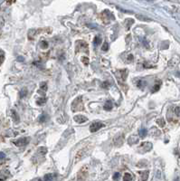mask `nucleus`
<instances>
[{
  "mask_svg": "<svg viewBox=\"0 0 180 181\" xmlns=\"http://www.w3.org/2000/svg\"><path fill=\"white\" fill-rule=\"evenodd\" d=\"M73 120H74V121H75V122L79 123V124L84 123V122H86V121H88V119H87L86 117L83 116V115H81V114L75 115V116L73 117Z\"/></svg>",
  "mask_w": 180,
  "mask_h": 181,
  "instance_id": "39448f33",
  "label": "nucleus"
},
{
  "mask_svg": "<svg viewBox=\"0 0 180 181\" xmlns=\"http://www.w3.org/2000/svg\"><path fill=\"white\" fill-rule=\"evenodd\" d=\"M123 181H132V176L130 173H126L123 177Z\"/></svg>",
  "mask_w": 180,
  "mask_h": 181,
  "instance_id": "4468645a",
  "label": "nucleus"
},
{
  "mask_svg": "<svg viewBox=\"0 0 180 181\" xmlns=\"http://www.w3.org/2000/svg\"><path fill=\"white\" fill-rule=\"evenodd\" d=\"M157 123H158V125L160 126V127H163V126L165 125V121H164V120L163 119H158L157 120Z\"/></svg>",
  "mask_w": 180,
  "mask_h": 181,
  "instance_id": "a211bd4d",
  "label": "nucleus"
},
{
  "mask_svg": "<svg viewBox=\"0 0 180 181\" xmlns=\"http://www.w3.org/2000/svg\"><path fill=\"white\" fill-rule=\"evenodd\" d=\"M124 141V137L123 135H118L114 138V145L117 147H120L123 144Z\"/></svg>",
  "mask_w": 180,
  "mask_h": 181,
  "instance_id": "423d86ee",
  "label": "nucleus"
},
{
  "mask_svg": "<svg viewBox=\"0 0 180 181\" xmlns=\"http://www.w3.org/2000/svg\"><path fill=\"white\" fill-rule=\"evenodd\" d=\"M53 178H54V177H53L52 174H47V175L44 176L43 180L44 181H53Z\"/></svg>",
  "mask_w": 180,
  "mask_h": 181,
  "instance_id": "f3484780",
  "label": "nucleus"
},
{
  "mask_svg": "<svg viewBox=\"0 0 180 181\" xmlns=\"http://www.w3.org/2000/svg\"><path fill=\"white\" fill-rule=\"evenodd\" d=\"M100 41H101V39H100V37L99 36H96L95 38H94L93 40V43H94V45H98L100 43Z\"/></svg>",
  "mask_w": 180,
  "mask_h": 181,
  "instance_id": "aec40b11",
  "label": "nucleus"
},
{
  "mask_svg": "<svg viewBox=\"0 0 180 181\" xmlns=\"http://www.w3.org/2000/svg\"><path fill=\"white\" fill-rule=\"evenodd\" d=\"M152 149V143L146 141V142H142L140 146L139 147V150H142L141 152H148Z\"/></svg>",
  "mask_w": 180,
  "mask_h": 181,
  "instance_id": "7ed1b4c3",
  "label": "nucleus"
},
{
  "mask_svg": "<svg viewBox=\"0 0 180 181\" xmlns=\"http://www.w3.org/2000/svg\"><path fill=\"white\" fill-rule=\"evenodd\" d=\"M41 46H42V48H43V49H46V48L48 47V43H46L45 41H43L41 43Z\"/></svg>",
  "mask_w": 180,
  "mask_h": 181,
  "instance_id": "b1692460",
  "label": "nucleus"
},
{
  "mask_svg": "<svg viewBox=\"0 0 180 181\" xmlns=\"http://www.w3.org/2000/svg\"><path fill=\"white\" fill-rule=\"evenodd\" d=\"M119 177H120V175H119V173H115L114 174V176H113V179H115V180H118V179L119 178Z\"/></svg>",
  "mask_w": 180,
  "mask_h": 181,
  "instance_id": "c85d7f7f",
  "label": "nucleus"
},
{
  "mask_svg": "<svg viewBox=\"0 0 180 181\" xmlns=\"http://www.w3.org/2000/svg\"><path fill=\"white\" fill-rule=\"evenodd\" d=\"M128 144H135V143H137L138 141H139V138H138L137 136L132 135L128 138Z\"/></svg>",
  "mask_w": 180,
  "mask_h": 181,
  "instance_id": "1a4fd4ad",
  "label": "nucleus"
},
{
  "mask_svg": "<svg viewBox=\"0 0 180 181\" xmlns=\"http://www.w3.org/2000/svg\"><path fill=\"white\" fill-rule=\"evenodd\" d=\"M45 116H46L45 113H43V114L41 115V117H40V121H41V122H44V121H45V118H44Z\"/></svg>",
  "mask_w": 180,
  "mask_h": 181,
  "instance_id": "cd10ccee",
  "label": "nucleus"
},
{
  "mask_svg": "<svg viewBox=\"0 0 180 181\" xmlns=\"http://www.w3.org/2000/svg\"><path fill=\"white\" fill-rule=\"evenodd\" d=\"M104 127V124L100 121H94L93 123H91V125L90 126V130L91 132H96L100 129Z\"/></svg>",
  "mask_w": 180,
  "mask_h": 181,
  "instance_id": "f03ea898",
  "label": "nucleus"
},
{
  "mask_svg": "<svg viewBox=\"0 0 180 181\" xmlns=\"http://www.w3.org/2000/svg\"><path fill=\"white\" fill-rule=\"evenodd\" d=\"M46 152H47V149H46V148H44V147H41V148H39L38 150H37V153L40 154L41 156L44 155Z\"/></svg>",
  "mask_w": 180,
  "mask_h": 181,
  "instance_id": "ddd939ff",
  "label": "nucleus"
},
{
  "mask_svg": "<svg viewBox=\"0 0 180 181\" xmlns=\"http://www.w3.org/2000/svg\"><path fill=\"white\" fill-rule=\"evenodd\" d=\"M152 134L154 136H159L160 135V131L159 129H157L156 128H152Z\"/></svg>",
  "mask_w": 180,
  "mask_h": 181,
  "instance_id": "412c9836",
  "label": "nucleus"
},
{
  "mask_svg": "<svg viewBox=\"0 0 180 181\" xmlns=\"http://www.w3.org/2000/svg\"><path fill=\"white\" fill-rule=\"evenodd\" d=\"M175 113H176V116H178V117L180 116V108L179 107H176V108H175Z\"/></svg>",
  "mask_w": 180,
  "mask_h": 181,
  "instance_id": "393cba45",
  "label": "nucleus"
},
{
  "mask_svg": "<svg viewBox=\"0 0 180 181\" xmlns=\"http://www.w3.org/2000/svg\"><path fill=\"white\" fill-rule=\"evenodd\" d=\"M128 60H130V61H132V60H133V56H132V54H130V55H128Z\"/></svg>",
  "mask_w": 180,
  "mask_h": 181,
  "instance_id": "7c9ffc66",
  "label": "nucleus"
},
{
  "mask_svg": "<svg viewBox=\"0 0 180 181\" xmlns=\"http://www.w3.org/2000/svg\"><path fill=\"white\" fill-rule=\"evenodd\" d=\"M120 73V78H121L122 80L125 81L127 78V75H128V70L125 69V70H121V71L119 72Z\"/></svg>",
  "mask_w": 180,
  "mask_h": 181,
  "instance_id": "f8f14e48",
  "label": "nucleus"
},
{
  "mask_svg": "<svg viewBox=\"0 0 180 181\" xmlns=\"http://www.w3.org/2000/svg\"><path fill=\"white\" fill-rule=\"evenodd\" d=\"M109 87H110V82H103V83H102V88L107 89V88H109Z\"/></svg>",
  "mask_w": 180,
  "mask_h": 181,
  "instance_id": "a878e982",
  "label": "nucleus"
},
{
  "mask_svg": "<svg viewBox=\"0 0 180 181\" xmlns=\"http://www.w3.org/2000/svg\"><path fill=\"white\" fill-rule=\"evenodd\" d=\"M112 107H113L112 102H111V101L109 100L108 101H106V103H105V105H104V110H111V109H112Z\"/></svg>",
  "mask_w": 180,
  "mask_h": 181,
  "instance_id": "9b49d317",
  "label": "nucleus"
},
{
  "mask_svg": "<svg viewBox=\"0 0 180 181\" xmlns=\"http://www.w3.org/2000/svg\"><path fill=\"white\" fill-rule=\"evenodd\" d=\"M141 176V181H146L148 177V171H142V172H139Z\"/></svg>",
  "mask_w": 180,
  "mask_h": 181,
  "instance_id": "9d476101",
  "label": "nucleus"
},
{
  "mask_svg": "<svg viewBox=\"0 0 180 181\" xmlns=\"http://www.w3.org/2000/svg\"><path fill=\"white\" fill-rule=\"evenodd\" d=\"M136 18L139 20H140V21H144V22H150L152 19H150V18H148V16H146V15H140V14H137L136 15Z\"/></svg>",
  "mask_w": 180,
  "mask_h": 181,
  "instance_id": "6e6552de",
  "label": "nucleus"
},
{
  "mask_svg": "<svg viewBox=\"0 0 180 181\" xmlns=\"http://www.w3.org/2000/svg\"><path fill=\"white\" fill-rule=\"evenodd\" d=\"M82 62H83V63H84L85 65H88L89 64V58L88 57H86V56H83V57H82Z\"/></svg>",
  "mask_w": 180,
  "mask_h": 181,
  "instance_id": "4be33fe9",
  "label": "nucleus"
},
{
  "mask_svg": "<svg viewBox=\"0 0 180 181\" xmlns=\"http://www.w3.org/2000/svg\"><path fill=\"white\" fill-rule=\"evenodd\" d=\"M29 140H30V139L24 137V138H20V139H18V140H15L13 143L17 147H24L29 142Z\"/></svg>",
  "mask_w": 180,
  "mask_h": 181,
  "instance_id": "20e7f679",
  "label": "nucleus"
},
{
  "mask_svg": "<svg viewBox=\"0 0 180 181\" xmlns=\"http://www.w3.org/2000/svg\"><path fill=\"white\" fill-rule=\"evenodd\" d=\"M4 58H5V53L1 50V63H3V62H4Z\"/></svg>",
  "mask_w": 180,
  "mask_h": 181,
  "instance_id": "c756f323",
  "label": "nucleus"
},
{
  "mask_svg": "<svg viewBox=\"0 0 180 181\" xmlns=\"http://www.w3.org/2000/svg\"><path fill=\"white\" fill-rule=\"evenodd\" d=\"M45 102H46L45 98H43V99H38L36 101V103L38 104V105H43V104H44Z\"/></svg>",
  "mask_w": 180,
  "mask_h": 181,
  "instance_id": "6ab92c4d",
  "label": "nucleus"
},
{
  "mask_svg": "<svg viewBox=\"0 0 180 181\" xmlns=\"http://www.w3.org/2000/svg\"><path fill=\"white\" fill-rule=\"evenodd\" d=\"M108 48H109L108 43H104V44L102 45V48H101V49L103 50V51H107V50H108Z\"/></svg>",
  "mask_w": 180,
  "mask_h": 181,
  "instance_id": "bb28decb",
  "label": "nucleus"
},
{
  "mask_svg": "<svg viewBox=\"0 0 180 181\" xmlns=\"http://www.w3.org/2000/svg\"><path fill=\"white\" fill-rule=\"evenodd\" d=\"M160 85H161V82H157V83H155L154 87H153V89H152V92H153V93L158 92V91L160 89Z\"/></svg>",
  "mask_w": 180,
  "mask_h": 181,
  "instance_id": "2eb2a0df",
  "label": "nucleus"
},
{
  "mask_svg": "<svg viewBox=\"0 0 180 181\" xmlns=\"http://www.w3.org/2000/svg\"><path fill=\"white\" fill-rule=\"evenodd\" d=\"M71 109H72V110L74 112L83 110V100H82L81 96H79V97H77L75 100H73V101L72 102V105H71Z\"/></svg>",
  "mask_w": 180,
  "mask_h": 181,
  "instance_id": "f257e3e1",
  "label": "nucleus"
},
{
  "mask_svg": "<svg viewBox=\"0 0 180 181\" xmlns=\"http://www.w3.org/2000/svg\"><path fill=\"white\" fill-rule=\"evenodd\" d=\"M41 90H43V92H45L46 89H47V85H46V82H42L41 86H40Z\"/></svg>",
  "mask_w": 180,
  "mask_h": 181,
  "instance_id": "5701e85b",
  "label": "nucleus"
},
{
  "mask_svg": "<svg viewBox=\"0 0 180 181\" xmlns=\"http://www.w3.org/2000/svg\"><path fill=\"white\" fill-rule=\"evenodd\" d=\"M148 1H154V0H148Z\"/></svg>",
  "mask_w": 180,
  "mask_h": 181,
  "instance_id": "2f4dec72",
  "label": "nucleus"
},
{
  "mask_svg": "<svg viewBox=\"0 0 180 181\" xmlns=\"http://www.w3.org/2000/svg\"><path fill=\"white\" fill-rule=\"evenodd\" d=\"M147 134H148V130H147V129H141L140 130H139V137H141V138L146 137Z\"/></svg>",
  "mask_w": 180,
  "mask_h": 181,
  "instance_id": "dca6fc26",
  "label": "nucleus"
},
{
  "mask_svg": "<svg viewBox=\"0 0 180 181\" xmlns=\"http://www.w3.org/2000/svg\"><path fill=\"white\" fill-rule=\"evenodd\" d=\"M87 151H90L88 148H84L83 149H82V150L79 151L78 154H77V156H76V160H82V159H83V157L87 154Z\"/></svg>",
  "mask_w": 180,
  "mask_h": 181,
  "instance_id": "0eeeda50",
  "label": "nucleus"
}]
</instances>
